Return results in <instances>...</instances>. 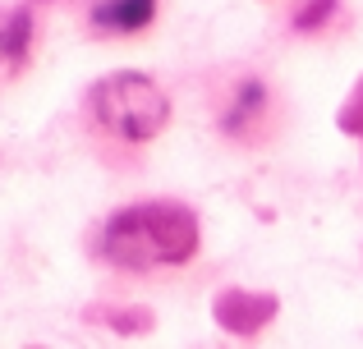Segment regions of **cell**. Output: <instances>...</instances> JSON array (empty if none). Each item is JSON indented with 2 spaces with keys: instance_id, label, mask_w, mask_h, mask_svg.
<instances>
[{
  "instance_id": "1",
  "label": "cell",
  "mask_w": 363,
  "mask_h": 349,
  "mask_svg": "<svg viewBox=\"0 0 363 349\" xmlns=\"http://www.w3.org/2000/svg\"><path fill=\"white\" fill-rule=\"evenodd\" d=\"M101 253L124 271L184 267L198 253V216L184 202H133L116 212L101 230Z\"/></svg>"
},
{
  "instance_id": "2",
  "label": "cell",
  "mask_w": 363,
  "mask_h": 349,
  "mask_svg": "<svg viewBox=\"0 0 363 349\" xmlns=\"http://www.w3.org/2000/svg\"><path fill=\"white\" fill-rule=\"evenodd\" d=\"M92 115L101 120V129H111L124 143H147L166 129L170 101L147 74L120 69L92 88Z\"/></svg>"
},
{
  "instance_id": "3",
  "label": "cell",
  "mask_w": 363,
  "mask_h": 349,
  "mask_svg": "<svg viewBox=\"0 0 363 349\" xmlns=\"http://www.w3.org/2000/svg\"><path fill=\"white\" fill-rule=\"evenodd\" d=\"M272 313H276V299L272 294H253V290H225V294L216 299V317L240 336L257 331L262 322H272Z\"/></svg>"
},
{
  "instance_id": "4",
  "label": "cell",
  "mask_w": 363,
  "mask_h": 349,
  "mask_svg": "<svg viewBox=\"0 0 363 349\" xmlns=\"http://www.w3.org/2000/svg\"><path fill=\"white\" fill-rule=\"evenodd\" d=\"M157 14V0H101L92 9V28L97 33H143Z\"/></svg>"
},
{
  "instance_id": "5",
  "label": "cell",
  "mask_w": 363,
  "mask_h": 349,
  "mask_svg": "<svg viewBox=\"0 0 363 349\" xmlns=\"http://www.w3.org/2000/svg\"><path fill=\"white\" fill-rule=\"evenodd\" d=\"M33 46V14L28 9H0V69H18Z\"/></svg>"
},
{
  "instance_id": "6",
  "label": "cell",
  "mask_w": 363,
  "mask_h": 349,
  "mask_svg": "<svg viewBox=\"0 0 363 349\" xmlns=\"http://www.w3.org/2000/svg\"><path fill=\"white\" fill-rule=\"evenodd\" d=\"M262 97H267V92H262V83H253V79H248L244 88H240V101H235V106L225 110V129H230V134H240V129L248 125V115H253V110H262Z\"/></svg>"
},
{
  "instance_id": "7",
  "label": "cell",
  "mask_w": 363,
  "mask_h": 349,
  "mask_svg": "<svg viewBox=\"0 0 363 349\" xmlns=\"http://www.w3.org/2000/svg\"><path fill=\"white\" fill-rule=\"evenodd\" d=\"M331 14H336V0H303L294 9V28L299 33H318L322 23H331Z\"/></svg>"
},
{
  "instance_id": "8",
  "label": "cell",
  "mask_w": 363,
  "mask_h": 349,
  "mask_svg": "<svg viewBox=\"0 0 363 349\" xmlns=\"http://www.w3.org/2000/svg\"><path fill=\"white\" fill-rule=\"evenodd\" d=\"M340 125H345L350 134H359V138H363V79H359V88H354V101L340 110Z\"/></svg>"
}]
</instances>
